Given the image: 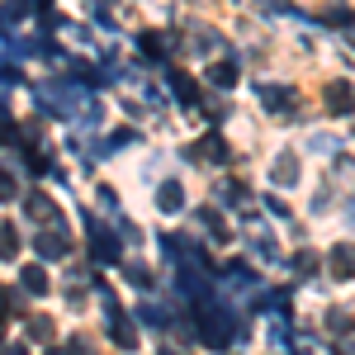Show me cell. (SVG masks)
<instances>
[{"label": "cell", "instance_id": "cell-32", "mask_svg": "<svg viewBox=\"0 0 355 355\" xmlns=\"http://www.w3.org/2000/svg\"><path fill=\"white\" fill-rule=\"evenodd\" d=\"M351 218H355V199H351Z\"/></svg>", "mask_w": 355, "mask_h": 355}, {"label": "cell", "instance_id": "cell-2", "mask_svg": "<svg viewBox=\"0 0 355 355\" xmlns=\"http://www.w3.org/2000/svg\"><path fill=\"white\" fill-rule=\"evenodd\" d=\"M261 100H266V110H270L275 119H284V123L299 119V95H294L289 85H261Z\"/></svg>", "mask_w": 355, "mask_h": 355}, {"label": "cell", "instance_id": "cell-28", "mask_svg": "<svg viewBox=\"0 0 355 355\" xmlns=\"http://www.w3.org/2000/svg\"><path fill=\"white\" fill-rule=\"evenodd\" d=\"M67 346H71V351H76V355H95V346H90V336H71Z\"/></svg>", "mask_w": 355, "mask_h": 355}, {"label": "cell", "instance_id": "cell-21", "mask_svg": "<svg viewBox=\"0 0 355 355\" xmlns=\"http://www.w3.org/2000/svg\"><path fill=\"white\" fill-rule=\"evenodd\" d=\"M15 194H19V180H15V171H10V166H0V204H5V199H15Z\"/></svg>", "mask_w": 355, "mask_h": 355}, {"label": "cell", "instance_id": "cell-4", "mask_svg": "<svg viewBox=\"0 0 355 355\" xmlns=\"http://www.w3.org/2000/svg\"><path fill=\"white\" fill-rule=\"evenodd\" d=\"M33 246H38V256H43V261H57V256H67V251H71V237H67V227H62V223H48V227L33 237Z\"/></svg>", "mask_w": 355, "mask_h": 355}, {"label": "cell", "instance_id": "cell-18", "mask_svg": "<svg viewBox=\"0 0 355 355\" xmlns=\"http://www.w3.org/2000/svg\"><path fill=\"white\" fill-rule=\"evenodd\" d=\"M19 232H15V223H0V261H15L19 256Z\"/></svg>", "mask_w": 355, "mask_h": 355}, {"label": "cell", "instance_id": "cell-31", "mask_svg": "<svg viewBox=\"0 0 355 355\" xmlns=\"http://www.w3.org/2000/svg\"><path fill=\"white\" fill-rule=\"evenodd\" d=\"M43 355H76V351H71V346H48Z\"/></svg>", "mask_w": 355, "mask_h": 355}, {"label": "cell", "instance_id": "cell-12", "mask_svg": "<svg viewBox=\"0 0 355 355\" xmlns=\"http://www.w3.org/2000/svg\"><path fill=\"white\" fill-rule=\"evenodd\" d=\"M199 227H204V232H209V237H214V242H232V227H227V218H223L218 209H199Z\"/></svg>", "mask_w": 355, "mask_h": 355}, {"label": "cell", "instance_id": "cell-16", "mask_svg": "<svg viewBox=\"0 0 355 355\" xmlns=\"http://www.w3.org/2000/svg\"><path fill=\"white\" fill-rule=\"evenodd\" d=\"M28 336H33L38 346H53V336H57L53 318H48V313H33V318H28Z\"/></svg>", "mask_w": 355, "mask_h": 355}, {"label": "cell", "instance_id": "cell-13", "mask_svg": "<svg viewBox=\"0 0 355 355\" xmlns=\"http://www.w3.org/2000/svg\"><path fill=\"white\" fill-rule=\"evenodd\" d=\"M24 209H28V218H38V223H62V209H57L48 194H28Z\"/></svg>", "mask_w": 355, "mask_h": 355}, {"label": "cell", "instance_id": "cell-11", "mask_svg": "<svg viewBox=\"0 0 355 355\" xmlns=\"http://www.w3.org/2000/svg\"><path fill=\"white\" fill-rule=\"evenodd\" d=\"M166 85L175 90V100H180L185 110H194V105H199V85L190 81V71H166Z\"/></svg>", "mask_w": 355, "mask_h": 355}, {"label": "cell", "instance_id": "cell-34", "mask_svg": "<svg viewBox=\"0 0 355 355\" xmlns=\"http://www.w3.org/2000/svg\"><path fill=\"white\" fill-rule=\"evenodd\" d=\"M0 355H5V351H0Z\"/></svg>", "mask_w": 355, "mask_h": 355}, {"label": "cell", "instance_id": "cell-10", "mask_svg": "<svg viewBox=\"0 0 355 355\" xmlns=\"http://www.w3.org/2000/svg\"><path fill=\"white\" fill-rule=\"evenodd\" d=\"M137 48H142V57L162 62V57L171 53V33H162V28H142V33H137Z\"/></svg>", "mask_w": 355, "mask_h": 355}, {"label": "cell", "instance_id": "cell-25", "mask_svg": "<svg viewBox=\"0 0 355 355\" xmlns=\"http://www.w3.org/2000/svg\"><path fill=\"white\" fill-rule=\"evenodd\" d=\"M294 270H299V275H313V270H318V256H313V251H299V256H294Z\"/></svg>", "mask_w": 355, "mask_h": 355}, {"label": "cell", "instance_id": "cell-17", "mask_svg": "<svg viewBox=\"0 0 355 355\" xmlns=\"http://www.w3.org/2000/svg\"><path fill=\"white\" fill-rule=\"evenodd\" d=\"M204 76H209V85H218V90H232V85H237V67H232V62H214Z\"/></svg>", "mask_w": 355, "mask_h": 355}, {"label": "cell", "instance_id": "cell-19", "mask_svg": "<svg viewBox=\"0 0 355 355\" xmlns=\"http://www.w3.org/2000/svg\"><path fill=\"white\" fill-rule=\"evenodd\" d=\"M119 270L128 275V279H133L137 289H152V284H157V275L147 270V266H142V261H128V266H119Z\"/></svg>", "mask_w": 355, "mask_h": 355}, {"label": "cell", "instance_id": "cell-8", "mask_svg": "<svg viewBox=\"0 0 355 355\" xmlns=\"http://www.w3.org/2000/svg\"><path fill=\"white\" fill-rule=\"evenodd\" d=\"M227 157H232V152H227V142H223L218 133L199 137V142H194V147H190V162H214V166H223V162H227Z\"/></svg>", "mask_w": 355, "mask_h": 355}, {"label": "cell", "instance_id": "cell-15", "mask_svg": "<svg viewBox=\"0 0 355 355\" xmlns=\"http://www.w3.org/2000/svg\"><path fill=\"white\" fill-rule=\"evenodd\" d=\"M19 284H24V294H33V299H43V294L53 289V279H48L43 266H24V270H19Z\"/></svg>", "mask_w": 355, "mask_h": 355}, {"label": "cell", "instance_id": "cell-1", "mask_svg": "<svg viewBox=\"0 0 355 355\" xmlns=\"http://www.w3.org/2000/svg\"><path fill=\"white\" fill-rule=\"evenodd\" d=\"M199 341L209 351H227L237 341V318L223 308V299H199Z\"/></svg>", "mask_w": 355, "mask_h": 355}, {"label": "cell", "instance_id": "cell-27", "mask_svg": "<svg viewBox=\"0 0 355 355\" xmlns=\"http://www.w3.org/2000/svg\"><path fill=\"white\" fill-rule=\"evenodd\" d=\"M5 10H10L15 19H24V15H33V10H38V0H10Z\"/></svg>", "mask_w": 355, "mask_h": 355}, {"label": "cell", "instance_id": "cell-24", "mask_svg": "<svg viewBox=\"0 0 355 355\" xmlns=\"http://www.w3.org/2000/svg\"><path fill=\"white\" fill-rule=\"evenodd\" d=\"M327 327L331 331H346V327H351V313H346V308H331V313H327Z\"/></svg>", "mask_w": 355, "mask_h": 355}, {"label": "cell", "instance_id": "cell-5", "mask_svg": "<svg viewBox=\"0 0 355 355\" xmlns=\"http://www.w3.org/2000/svg\"><path fill=\"white\" fill-rule=\"evenodd\" d=\"M85 227H90V232H85V237H90V251H95V261H105V266H119V242H114L110 237V227H105V223H85Z\"/></svg>", "mask_w": 355, "mask_h": 355}, {"label": "cell", "instance_id": "cell-3", "mask_svg": "<svg viewBox=\"0 0 355 355\" xmlns=\"http://www.w3.org/2000/svg\"><path fill=\"white\" fill-rule=\"evenodd\" d=\"M322 105H327V114L331 119H346V114H355V85L351 81H327L322 85Z\"/></svg>", "mask_w": 355, "mask_h": 355}, {"label": "cell", "instance_id": "cell-29", "mask_svg": "<svg viewBox=\"0 0 355 355\" xmlns=\"http://www.w3.org/2000/svg\"><path fill=\"white\" fill-rule=\"evenodd\" d=\"M0 81H5V85H15V81H19V67H10V62H0Z\"/></svg>", "mask_w": 355, "mask_h": 355}, {"label": "cell", "instance_id": "cell-23", "mask_svg": "<svg viewBox=\"0 0 355 355\" xmlns=\"http://www.w3.org/2000/svg\"><path fill=\"white\" fill-rule=\"evenodd\" d=\"M246 185H237V180H223V185H218V199H223V204H237V199H246Z\"/></svg>", "mask_w": 355, "mask_h": 355}, {"label": "cell", "instance_id": "cell-33", "mask_svg": "<svg viewBox=\"0 0 355 355\" xmlns=\"http://www.w3.org/2000/svg\"><path fill=\"white\" fill-rule=\"evenodd\" d=\"M162 355H175V351H162Z\"/></svg>", "mask_w": 355, "mask_h": 355}, {"label": "cell", "instance_id": "cell-7", "mask_svg": "<svg viewBox=\"0 0 355 355\" xmlns=\"http://www.w3.org/2000/svg\"><path fill=\"white\" fill-rule=\"evenodd\" d=\"M327 275H331V279H341V284L355 279V242H336L327 251Z\"/></svg>", "mask_w": 355, "mask_h": 355}, {"label": "cell", "instance_id": "cell-26", "mask_svg": "<svg viewBox=\"0 0 355 355\" xmlns=\"http://www.w3.org/2000/svg\"><path fill=\"white\" fill-rule=\"evenodd\" d=\"M10 313H19V303H10V289L0 284V327L10 322Z\"/></svg>", "mask_w": 355, "mask_h": 355}, {"label": "cell", "instance_id": "cell-9", "mask_svg": "<svg viewBox=\"0 0 355 355\" xmlns=\"http://www.w3.org/2000/svg\"><path fill=\"white\" fill-rule=\"evenodd\" d=\"M270 180H275V185H284V190L299 185V152H279L275 166H270Z\"/></svg>", "mask_w": 355, "mask_h": 355}, {"label": "cell", "instance_id": "cell-14", "mask_svg": "<svg viewBox=\"0 0 355 355\" xmlns=\"http://www.w3.org/2000/svg\"><path fill=\"white\" fill-rule=\"evenodd\" d=\"M157 209H162V214H180V209H185V185H180V180H166L162 190H157Z\"/></svg>", "mask_w": 355, "mask_h": 355}, {"label": "cell", "instance_id": "cell-6", "mask_svg": "<svg viewBox=\"0 0 355 355\" xmlns=\"http://www.w3.org/2000/svg\"><path fill=\"white\" fill-rule=\"evenodd\" d=\"M105 303H110V336H114V346H119V351H133V346H137V327L119 313L114 294H105Z\"/></svg>", "mask_w": 355, "mask_h": 355}, {"label": "cell", "instance_id": "cell-22", "mask_svg": "<svg viewBox=\"0 0 355 355\" xmlns=\"http://www.w3.org/2000/svg\"><path fill=\"white\" fill-rule=\"evenodd\" d=\"M322 24H351V5H327L322 10Z\"/></svg>", "mask_w": 355, "mask_h": 355}, {"label": "cell", "instance_id": "cell-20", "mask_svg": "<svg viewBox=\"0 0 355 355\" xmlns=\"http://www.w3.org/2000/svg\"><path fill=\"white\" fill-rule=\"evenodd\" d=\"M214 48H218V33H214V28H194L190 33V53H214Z\"/></svg>", "mask_w": 355, "mask_h": 355}, {"label": "cell", "instance_id": "cell-30", "mask_svg": "<svg viewBox=\"0 0 355 355\" xmlns=\"http://www.w3.org/2000/svg\"><path fill=\"white\" fill-rule=\"evenodd\" d=\"M10 128H15V123H10V114H5V105H0V142L10 137Z\"/></svg>", "mask_w": 355, "mask_h": 355}]
</instances>
